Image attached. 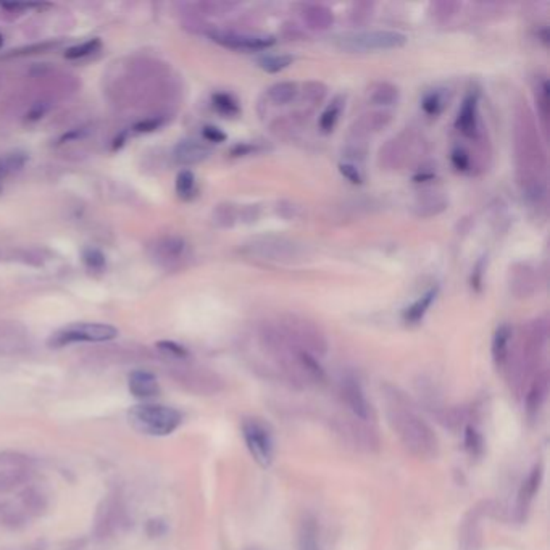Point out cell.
Masks as SVG:
<instances>
[{
    "label": "cell",
    "instance_id": "cell-39",
    "mask_svg": "<svg viewBox=\"0 0 550 550\" xmlns=\"http://www.w3.org/2000/svg\"><path fill=\"white\" fill-rule=\"evenodd\" d=\"M304 94L305 97H307L310 102H320V100H323L325 94H326V87L321 85V82H307L304 87Z\"/></svg>",
    "mask_w": 550,
    "mask_h": 550
},
{
    "label": "cell",
    "instance_id": "cell-30",
    "mask_svg": "<svg viewBox=\"0 0 550 550\" xmlns=\"http://www.w3.org/2000/svg\"><path fill=\"white\" fill-rule=\"evenodd\" d=\"M176 192L181 199H191L196 194V176L191 170H182L176 177Z\"/></svg>",
    "mask_w": 550,
    "mask_h": 550
},
{
    "label": "cell",
    "instance_id": "cell-8",
    "mask_svg": "<svg viewBox=\"0 0 550 550\" xmlns=\"http://www.w3.org/2000/svg\"><path fill=\"white\" fill-rule=\"evenodd\" d=\"M341 396L354 418L365 421V423H371L375 420L373 407H371L370 400L366 399L363 387L357 377L350 375L344 377L341 381Z\"/></svg>",
    "mask_w": 550,
    "mask_h": 550
},
{
    "label": "cell",
    "instance_id": "cell-15",
    "mask_svg": "<svg viewBox=\"0 0 550 550\" xmlns=\"http://www.w3.org/2000/svg\"><path fill=\"white\" fill-rule=\"evenodd\" d=\"M512 327L510 325H500L492 337V360L497 370H504L508 363L510 357V342H512Z\"/></svg>",
    "mask_w": 550,
    "mask_h": 550
},
{
    "label": "cell",
    "instance_id": "cell-28",
    "mask_svg": "<svg viewBox=\"0 0 550 550\" xmlns=\"http://www.w3.org/2000/svg\"><path fill=\"white\" fill-rule=\"evenodd\" d=\"M212 105L213 108L220 115L226 116V118H236L241 113V107H239L237 100L226 92H216L212 96Z\"/></svg>",
    "mask_w": 550,
    "mask_h": 550
},
{
    "label": "cell",
    "instance_id": "cell-44",
    "mask_svg": "<svg viewBox=\"0 0 550 550\" xmlns=\"http://www.w3.org/2000/svg\"><path fill=\"white\" fill-rule=\"evenodd\" d=\"M255 152V146H252V144H237L236 147H232L231 154L235 155V157H242V155H249Z\"/></svg>",
    "mask_w": 550,
    "mask_h": 550
},
{
    "label": "cell",
    "instance_id": "cell-27",
    "mask_svg": "<svg viewBox=\"0 0 550 550\" xmlns=\"http://www.w3.org/2000/svg\"><path fill=\"white\" fill-rule=\"evenodd\" d=\"M260 68L266 73H280V71L289 68L294 63V57L289 54H276V55H263L257 60Z\"/></svg>",
    "mask_w": 550,
    "mask_h": 550
},
{
    "label": "cell",
    "instance_id": "cell-20",
    "mask_svg": "<svg viewBox=\"0 0 550 550\" xmlns=\"http://www.w3.org/2000/svg\"><path fill=\"white\" fill-rule=\"evenodd\" d=\"M186 242L181 237H165L155 246V257L162 262H176L185 255Z\"/></svg>",
    "mask_w": 550,
    "mask_h": 550
},
{
    "label": "cell",
    "instance_id": "cell-24",
    "mask_svg": "<svg viewBox=\"0 0 550 550\" xmlns=\"http://www.w3.org/2000/svg\"><path fill=\"white\" fill-rule=\"evenodd\" d=\"M27 162V155L25 152H10L4 155L0 158V185L7 180V177L13 176L18 171L23 170V166Z\"/></svg>",
    "mask_w": 550,
    "mask_h": 550
},
{
    "label": "cell",
    "instance_id": "cell-11",
    "mask_svg": "<svg viewBox=\"0 0 550 550\" xmlns=\"http://www.w3.org/2000/svg\"><path fill=\"white\" fill-rule=\"evenodd\" d=\"M549 396V375L547 371H541L531 381L526 391V413L527 418L535 420L541 413V410L547 402Z\"/></svg>",
    "mask_w": 550,
    "mask_h": 550
},
{
    "label": "cell",
    "instance_id": "cell-42",
    "mask_svg": "<svg viewBox=\"0 0 550 550\" xmlns=\"http://www.w3.org/2000/svg\"><path fill=\"white\" fill-rule=\"evenodd\" d=\"M163 125L162 118H149L146 121H141V123L136 125V131L137 132H150L158 130L160 126Z\"/></svg>",
    "mask_w": 550,
    "mask_h": 550
},
{
    "label": "cell",
    "instance_id": "cell-13",
    "mask_svg": "<svg viewBox=\"0 0 550 550\" xmlns=\"http://www.w3.org/2000/svg\"><path fill=\"white\" fill-rule=\"evenodd\" d=\"M127 387H130V392L135 396L136 399H152L157 397L160 394V385L150 371H144V370H136L130 375V380H127Z\"/></svg>",
    "mask_w": 550,
    "mask_h": 550
},
{
    "label": "cell",
    "instance_id": "cell-40",
    "mask_svg": "<svg viewBox=\"0 0 550 550\" xmlns=\"http://www.w3.org/2000/svg\"><path fill=\"white\" fill-rule=\"evenodd\" d=\"M202 136L207 142H212V144H221L226 141V135L223 131L220 130V127L216 126H205L202 130Z\"/></svg>",
    "mask_w": 550,
    "mask_h": 550
},
{
    "label": "cell",
    "instance_id": "cell-22",
    "mask_svg": "<svg viewBox=\"0 0 550 550\" xmlns=\"http://www.w3.org/2000/svg\"><path fill=\"white\" fill-rule=\"evenodd\" d=\"M266 96H268L270 102H273L275 105L291 104L292 100H296V97L299 96V86L297 82L292 81L276 82V85L268 89Z\"/></svg>",
    "mask_w": 550,
    "mask_h": 550
},
{
    "label": "cell",
    "instance_id": "cell-34",
    "mask_svg": "<svg viewBox=\"0 0 550 550\" xmlns=\"http://www.w3.org/2000/svg\"><path fill=\"white\" fill-rule=\"evenodd\" d=\"M157 349L160 350V352H163L165 355H168V357L176 358V360H185L189 357L187 349L180 346V344L173 342V341H160V342H157Z\"/></svg>",
    "mask_w": 550,
    "mask_h": 550
},
{
    "label": "cell",
    "instance_id": "cell-6",
    "mask_svg": "<svg viewBox=\"0 0 550 550\" xmlns=\"http://www.w3.org/2000/svg\"><path fill=\"white\" fill-rule=\"evenodd\" d=\"M242 437L255 462L262 468L271 466L275 458V442L268 426L257 418L244 420Z\"/></svg>",
    "mask_w": 550,
    "mask_h": 550
},
{
    "label": "cell",
    "instance_id": "cell-23",
    "mask_svg": "<svg viewBox=\"0 0 550 550\" xmlns=\"http://www.w3.org/2000/svg\"><path fill=\"white\" fill-rule=\"evenodd\" d=\"M399 100V87L391 82H377L370 92V102L380 107L392 105Z\"/></svg>",
    "mask_w": 550,
    "mask_h": 550
},
{
    "label": "cell",
    "instance_id": "cell-35",
    "mask_svg": "<svg viewBox=\"0 0 550 550\" xmlns=\"http://www.w3.org/2000/svg\"><path fill=\"white\" fill-rule=\"evenodd\" d=\"M82 260L89 270L102 271L105 268V255L97 249H87L82 254Z\"/></svg>",
    "mask_w": 550,
    "mask_h": 550
},
{
    "label": "cell",
    "instance_id": "cell-18",
    "mask_svg": "<svg viewBox=\"0 0 550 550\" xmlns=\"http://www.w3.org/2000/svg\"><path fill=\"white\" fill-rule=\"evenodd\" d=\"M437 297V287H431L430 291H426L423 296L418 297L415 302L410 305L408 308H405L404 312V321L407 325H418L421 320L425 318L427 310L431 308L432 302Z\"/></svg>",
    "mask_w": 550,
    "mask_h": 550
},
{
    "label": "cell",
    "instance_id": "cell-26",
    "mask_svg": "<svg viewBox=\"0 0 550 550\" xmlns=\"http://www.w3.org/2000/svg\"><path fill=\"white\" fill-rule=\"evenodd\" d=\"M463 446L471 458H480L485 452V439L475 425H468L463 432Z\"/></svg>",
    "mask_w": 550,
    "mask_h": 550
},
{
    "label": "cell",
    "instance_id": "cell-5",
    "mask_svg": "<svg viewBox=\"0 0 550 550\" xmlns=\"http://www.w3.org/2000/svg\"><path fill=\"white\" fill-rule=\"evenodd\" d=\"M280 331L287 341L294 346L305 350L312 355H325L327 350V341L320 327L313 325L312 321L297 318V316H289L281 323Z\"/></svg>",
    "mask_w": 550,
    "mask_h": 550
},
{
    "label": "cell",
    "instance_id": "cell-36",
    "mask_svg": "<svg viewBox=\"0 0 550 550\" xmlns=\"http://www.w3.org/2000/svg\"><path fill=\"white\" fill-rule=\"evenodd\" d=\"M339 173L346 177L349 182H352V185H362L363 182L362 171H360L358 166L352 162L339 163Z\"/></svg>",
    "mask_w": 550,
    "mask_h": 550
},
{
    "label": "cell",
    "instance_id": "cell-4",
    "mask_svg": "<svg viewBox=\"0 0 550 550\" xmlns=\"http://www.w3.org/2000/svg\"><path fill=\"white\" fill-rule=\"evenodd\" d=\"M118 336V330L104 323H73L54 332L47 341L49 347L60 349L76 342H105Z\"/></svg>",
    "mask_w": 550,
    "mask_h": 550
},
{
    "label": "cell",
    "instance_id": "cell-2",
    "mask_svg": "<svg viewBox=\"0 0 550 550\" xmlns=\"http://www.w3.org/2000/svg\"><path fill=\"white\" fill-rule=\"evenodd\" d=\"M130 420L136 430L150 436H168L182 423L180 410L166 405L142 404L130 410Z\"/></svg>",
    "mask_w": 550,
    "mask_h": 550
},
{
    "label": "cell",
    "instance_id": "cell-19",
    "mask_svg": "<svg viewBox=\"0 0 550 550\" xmlns=\"http://www.w3.org/2000/svg\"><path fill=\"white\" fill-rule=\"evenodd\" d=\"M299 550H321L320 527L313 516L307 515L299 526Z\"/></svg>",
    "mask_w": 550,
    "mask_h": 550
},
{
    "label": "cell",
    "instance_id": "cell-10",
    "mask_svg": "<svg viewBox=\"0 0 550 550\" xmlns=\"http://www.w3.org/2000/svg\"><path fill=\"white\" fill-rule=\"evenodd\" d=\"M544 477V466L542 463H536L532 466L530 473H527L526 480L521 485L518 491V499H516V513H518L520 520L526 518L527 510H530L532 500H535L536 494L539 492Z\"/></svg>",
    "mask_w": 550,
    "mask_h": 550
},
{
    "label": "cell",
    "instance_id": "cell-41",
    "mask_svg": "<svg viewBox=\"0 0 550 550\" xmlns=\"http://www.w3.org/2000/svg\"><path fill=\"white\" fill-rule=\"evenodd\" d=\"M482 275H485V258L480 260L476 263L473 275H471V286H473L477 292L481 291V285H482Z\"/></svg>",
    "mask_w": 550,
    "mask_h": 550
},
{
    "label": "cell",
    "instance_id": "cell-1",
    "mask_svg": "<svg viewBox=\"0 0 550 550\" xmlns=\"http://www.w3.org/2000/svg\"><path fill=\"white\" fill-rule=\"evenodd\" d=\"M382 397L387 423L402 446L420 460L437 458L439 439L412 400L399 387L389 385L382 387Z\"/></svg>",
    "mask_w": 550,
    "mask_h": 550
},
{
    "label": "cell",
    "instance_id": "cell-17",
    "mask_svg": "<svg viewBox=\"0 0 550 550\" xmlns=\"http://www.w3.org/2000/svg\"><path fill=\"white\" fill-rule=\"evenodd\" d=\"M302 18L308 27L318 31H325L335 23V15L325 5H307L302 10Z\"/></svg>",
    "mask_w": 550,
    "mask_h": 550
},
{
    "label": "cell",
    "instance_id": "cell-16",
    "mask_svg": "<svg viewBox=\"0 0 550 550\" xmlns=\"http://www.w3.org/2000/svg\"><path fill=\"white\" fill-rule=\"evenodd\" d=\"M210 157V149L197 141H182L175 149L176 163L182 166H191L202 163Z\"/></svg>",
    "mask_w": 550,
    "mask_h": 550
},
{
    "label": "cell",
    "instance_id": "cell-31",
    "mask_svg": "<svg viewBox=\"0 0 550 550\" xmlns=\"http://www.w3.org/2000/svg\"><path fill=\"white\" fill-rule=\"evenodd\" d=\"M447 207V202L442 197H427L421 199L416 204V215L418 216H436L441 212H444Z\"/></svg>",
    "mask_w": 550,
    "mask_h": 550
},
{
    "label": "cell",
    "instance_id": "cell-25",
    "mask_svg": "<svg viewBox=\"0 0 550 550\" xmlns=\"http://www.w3.org/2000/svg\"><path fill=\"white\" fill-rule=\"evenodd\" d=\"M342 110H344V97L337 96V97L332 99L331 104L325 108V112L321 113V118H320L321 132L330 135V132L335 130L337 121H339V116H341V113H342Z\"/></svg>",
    "mask_w": 550,
    "mask_h": 550
},
{
    "label": "cell",
    "instance_id": "cell-14",
    "mask_svg": "<svg viewBox=\"0 0 550 550\" xmlns=\"http://www.w3.org/2000/svg\"><path fill=\"white\" fill-rule=\"evenodd\" d=\"M481 516L480 508H471L466 513L462 530H460V546L462 550H477L481 541Z\"/></svg>",
    "mask_w": 550,
    "mask_h": 550
},
{
    "label": "cell",
    "instance_id": "cell-29",
    "mask_svg": "<svg viewBox=\"0 0 550 550\" xmlns=\"http://www.w3.org/2000/svg\"><path fill=\"white\" fill-rule=\"evenodd\" d=\"M421 108L427 116H439L446 108V96L441 91H431L421 99Z\"/></svg>",
    "mask_w": 550,
    "mask_h": 550
},
{
    "label": "cell",
    "instance_id": "cell-3",
    "mask_svg": "<svg viewBox=\"0 0 550 550\" xmlns=\"http://www.w3.org/2000/svg\"><path fill=\"white\" fill-rule=\"evenodd\" d=\"M407 44V36L397 31H362L349 32L337 37L336 46L352 54L381 52V50L400 49Z\"/></svg>",
    "mask_w": 550,
    "mask_h": 550
},
{
    "label": "cell",
    "instance_id": "cell-33",
    "mask_svg": "<svg viewBox=\"0 0 550 550\" xmlns=\"http://www.w3.org/2000/svg\"><path fill=\"white\" fill-rule=\"evenodd\" d=\"M536 100H537V108L541 113V118L544 123L547 125L549 120V82L547 80H541L536 87Z\"/></svg>",
    "mask_w": 550,
    "mask_h": 550
},
{
    "label": "cell",
    "instance_id": "cell-21",
    "mask_svg": "<svg viewBox=\"0 0 550 550\" xmlns=\"http://www.w3.org/2000/svg\"><path fill=\"white\" fill-rule=\"evenodd\" d=\"M391 121V113L387 112H376L371 115H363V118H360L355 125L354 135L355 139H362L363 136L370 135L371 131H380L382 127L387 126Z\"/></svg>",
    "mask_w": 550,
    "mask_h": 550
},
{
    "label": "cell",
    "instance_id": "cell-37",
    "mask_svg": "<svg viewBox=\"0 0 550 550\" xmlns=\"http://www.w3.org/2000/svg\"><path fill=\"white\" fill-rule=\"evenodd\" d=\"M450 162H452L454 168L460 171V173H465V171L470 170V155L462 147H455L452 150V155H450Z\"/></svg>",
    "mask_w": 550,
    "mask_h": 550
},
{
    "label": "cell",
    "instance_id": "cell-45",
    "mask_svg": "<svg viewBox=\"0 0 550 550\" xmlns=\"http://www.w3.org/2000/svg\"><path fill=\"white\" fill-rule=\"evenodd\" d=\"M2 42H4V37H2V35H0V47H2Z\"/></svg>",
    "mask_w": 550,
    "mask_h": 550
},
{
    "label": "cell",
    "instance_id": "cell-32",
    "mask_svg": "<svg viewBox=\"0 0 550 550\" xmlns=\"http://www.w3.org/2000/svg\"><path fill=\"white\" fill-rule=\"evenodd\" d=\"M99 47H100L99 39H89V41L80 44V46L70 47L68 50H66L65 58H68V60L85 58V57H89V55H92L94 52H96V50H99Z\"/></svg>",
    "mask_w": 550,
    "mask_h": 550
},
{
    "label": "cell",
    "instance_id": "cell-9",
    "mask_svg": "<svg viewBox=\"0 0 550 550\" xmlns=\"http://www.w3.org/2000/svg\"><path fill=\"white\" fill-rule=\"evenodd\" d=\"M252 255H258L265 260H292L297 257V246L286 239L263 237L247 246Z\"/></svg>",
    "mask_w": 550,
    "mask_h": 550
},
{
    "label": "cell",
    "instance_id": "cell-38",
    "mask_svg": "<svg viewBox=\"0 0 550 550\" xmlns=\"http://www.w3.org/2000/svg\"><path fill=\"white\" fill-rule=\"evenodd\" d=\"M215 220L218 221L221 226H232L236 221V208L232 205H220L216 208Z\"/></svg>",
    "mask_w": 550,
    "mask_h": 550
},
{
    "label": "cell",
    "instance_id": "cell-12",
    "mask_svg": "<svg viewBox=\"0 0 550 550\" xmlns=\"http://www.w3.org/2000/svg\"><path fill=\"white\" fill-rule=\"evenodd\" d=\"M477 102H480V94H477V91H470L466 94L462 107H460L457 121H455L457 130L466 137L476 136L477 115H480L477 113V105H480Z\"/></svg>",
    "mask_w": 550,
    "mask_h": 550
},
{
    "label": "cell",
    "instance_id": "cell-7",
    "mask_svg": "<svg viewBox=\"0 0 550 550\" xmlns=\"http://www.w3.org/2000/svg\"><path fill=\"white\" fill-rule=\"evenodd\" d=\"M208 36L221 47L237 50V52H258V50L270 49L275 44L273 36L250 35V32L210 31Z\"/></svg>",
    "mask_w": 550,
    "mask_h": 550
},
{
    "label": "cell",
    "instance_id": "cell-43",
    "mask_svg": "<svg viewBox=\"0 0 550 550\" xmlns=\"http://www.w3.org/2000/svg\"><path fill=\"white\" fill-rule=\"evenodd\" d=\"M457 7L455 4H450V2H439L435 5V10H436V16L439 18V16H442V20H449V16L454 13V8Z\"/></svg>",
    "mask_w": 550,
    "mask_h": 550
}]
</instances>
